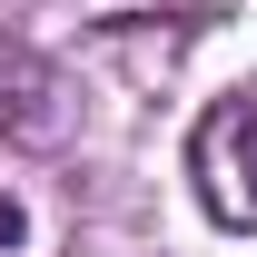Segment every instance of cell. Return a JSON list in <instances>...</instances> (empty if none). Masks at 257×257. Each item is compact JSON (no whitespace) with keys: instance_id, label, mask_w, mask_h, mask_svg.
<instances>
[{"instance_id":"277c9868","label":"cell","mask_w":257,"mask_h":257,"mask_svg":"<svg viewBox=\"0 0 257 257\" xmlns=\"http://www.w3.org/2000/svg\"><path fill=\"white\" fill-rule=\"evenodd\" d=\"M20 10H30V0H0V30H10V20H20Z\"/></svg>"},{"instance_id":"3957f363","label":"cell","mask_w":257,"mask_h":257,"mask_svg":"<svg viewBox=\"0 0 257 257\" xmlns=\"http://www.w3.org/2000/svg\"><path fill=\"white\" fill-rule=\"evenodd\" d=\"M20 227H30V218H20V198L0 188V247H20Z\"/></svg>"},{"instance_id":"7a4b0ae2","label":"cell","mask_w":257,"mask_h":257,"mask_svg":"<svg viewBox=\"0 0 257 257\" xmlns=\"http://www.w3.org/2000/svg\"><path fill=\"white\" fill-rule=\"evenodd\" d=\"M69 128H79V79L0 40V149H69Z\"/></svg>"},{"instance_id":"6da1fadb","label":"cell","mask_w":257,"mask_h":257,"mask_svg":"<svg viewBox=\"0 0 257 257\" xmlns=\"http://www.w3.org/2000/svg\"><path fill=\"white\" fill-rule=\"evenodd\" d=\"M188 178H198V208L218 227H257V79H237L188 128Z\"/></svg>"}]
</instances>
